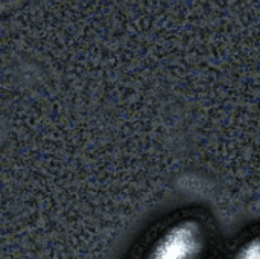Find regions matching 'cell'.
Returning <instances> with one entry per match:
<instances>
[{
    "instance_id": "cell-1",
    "label": "cell",
    "mask_w": 260,
    "mask_h": 259,
    "mask_svg": "<svg viewBox=\"0 0 260 259\" xmlns=\"http://www.w3.org/2000/svg\"><path fill=\"white\" fill-rule=\"evenodd\" d=\"M209 235L193 218H184L161 231L142 259H206Z\"/></svg>"
}]
</instances>
